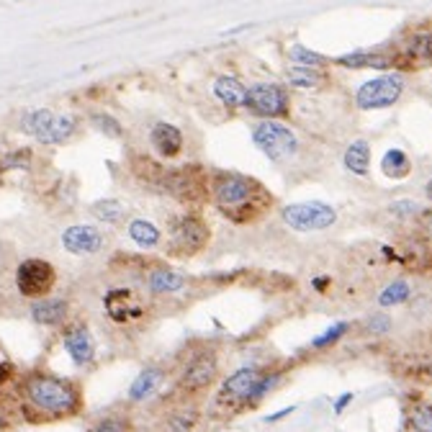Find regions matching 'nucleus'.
Here are the masks:
<instances>
[{
	"instance_id": "1",
	"label": "nucleus",
	"mask_w": 432,
	"mask_h": 432,
	"mask_svg": "<svg viewBox=\"0 0 432 432\" xmlns=\"http://www.w3.org/2000/svg\"><path fill=\"white\" fill-rule=\"evenodd\" d=\"M19 401L26 422L44 425L78 417L85 409V391L75 378L49 371H31L19 381Z\"/></svg>"
},
{
	"instance_id": "2",
	"label": "nucleus",
	"mask_w": 432,
	"mask_h": 432,
	"mask_svg": "<svg viewBox=\"0 0 432 432\" xmlns=\"http://www.w3.org/2000/svg\"><path fill=\"white\" fill-rule=\"evenodd\" d=\"M211 201L232 224H252L273 206L271 191L250 175L219 173L211 181Z\"/></svg>"
},
{
	"instance_id": "3",
	"label": "nucleus",
	"mask_w": 432,
	"mask_h": 432,
	"mask_svg": "<svg viewBox=\"0 0 432 432\" xmlns=\"http://www.w3.org/2000/svg\"><path fill=\"white\" fill-rule=\"evenodd\" d=\"M265 371H268V366H245L226 376L211 399V417L229 419L239 412H247L252 401V391L260 383Z\"/></svg>"
},
{
	"instance_id": "4",
	"label": "nucleus",
	"mask_w": 432,
	"mask_h": 432,
	"mask_svg": "<svg viewBox=\"0 0 432 432\" xmlns=\"http://www.w3.org/2000/svg\"><path fill=\"white\" fill-rule=\"evenodd\" d=\"M221 373V358L214 348H199L188 355L181 366V373L175 381V393L181 399L199 401L204 393H209Z\"/></svg>"
},
{
	"instance_id": "5",
	"label": "nucleus",
	"mask_w": 432,
	"mask_h": 432,
	"mask_svg": "<svg viewBox=\"0 0 432 432\" xmlns=\"http://www.w3.org/2000/svg\"><path fill=\"white\" fill-rule=\"evenodd\" d=\"M252 142L273 162H288L298 155V136L286 124L273 121V119H265L255 126Z\"/></svg>"
},
{
	"instance_id": "6",
	"label": "nucleus",
	"mask_w": 432,
	"mask_h": 432,
	"mask_svg": "<svg viewBox=\"0 0 432 432\" xmlns=\"http://www.w3.org/2000/svg\"><path fill=\"white\" fill-rule=\"evenodd\" d=\"M281 219L293 232H322L337 224V211L324 201H301V204H288L281 211Z\"/></svg>"
},
{
	"instance_id": "7",
	"label": "nucleus",
	"mask_w": 432,
	"mask_h": 432,
	"mask_svg": "<svg viewBox=\"0 0 432 432\" xmlns=\"http://www.w3.org/2000/svg\"><path fill=\"white\" fill-rule=\"evenodd\" d=\"M404 75L399 72H383L378 78H371L355 91V104L361 111H381L388 109L404 96Z\"/></svg>"
},
{
	"instance_id": "8",
	"label": "nucleus",
	"mask_w": 432,
	"mask_h": 432,
	"mask_svg": "<svg viewBox=\"0 0 432 432\" xmlns=\"http://www.w3.org/2000/svg\"><path fill=\"white\" fill-rule=\"evenodd\" d=\"M211 239V229L201 216H181L170 226V255L191 258L199 255Z\"/></svg>"
},
{
	"instance_id": "9",
	"label": "nucleus",
	"mask_w": 432,
	"mask_h": 432,
	"mask_svg": "<svg viewBox=\"0 0 432 432\" xmlns=\"http://www.w3.org/2000/svg\"><path fill=\"white\" fill-rule=\"evenodd\" d=\"M57 283V271L41 258H26L16 268V288L26 298H46Z\"/></svg>"
},
{
	"instance_id": "10",
	"label": "nucleus",
	"mask_w": 432,
	"mask_h": 432,
	"mask_svg": "<svg viewBox=\"0 0 432 432\" xmlns=\"http://www.w3.org/2000/svg\"><path fill=\"white\" fill-rule=\"evenodd\" d=\"M247 109L255 116L263 119H283L291 109V98L283 85L278 83H255L247 88Z\"/></svg>"
},
{
	"instance_id": "11",
	"label": "nucleus",
	"mask_w": 432,
	"mask_h": 432,
	"mask_svg": "<svg viewBox=\"0 0 432 432\" xmlns=\"http://www.w3.org/2000/svg\"><path fill=\"white\" fill-rule=\"evenodd\" d=\"M104 309L106 316H109L114 324H134L144 316V303L142 298L136 296L131 288H114L106 293L104 298Z\"/></svg>"
},
{
	"instance_id": "12",
	"label": "nucleus",
	"mask_w": 432,
	"mask_h": 432,
	"mask_svg": "<svg viewBox=\"0 0 432 432\" xmlns=\"http://www.w3.org/2000/svg\"><path fill=\"white\" fill-rule=\"evenodd\" d=\"M199 425H201V404L196 399H181L178 404H170L160 414L152 432H196Z\"/></svg>"
},
{
	"instance_id": "13",
	"label": "nucleus",
	"mask_w": 432,
	"mask_h": 432,
	"mask_svg": "<svg viewBox=\"0 0 432 432\" xmlns=\"http://www.w3.org/2000/svg\"><path fill=\"white\" fill-rule=\"evenodd\" d=\"M62 348L78 368H88L96 361V340H93L88 324L83 322H72L62 332Z\"/></svg>"
},
{
	"instance_id": "14",
	"label": "nucleus",
	"mask_w": 432,
	"mask_h": 432,
	"mask_svg": "<svg viewBox=\"0 0 432 432\" xmlns=\"http://www.w3.org/2000/svg\"><path fill=\"white\" fill-rule=\"evenodd\" d=\"M106 245V237L101 234V229L91 224H75L67 226L62 232V247L72 255H96Z\"/></svg>"
},
{
	"instance_id": "15",
	"label": "nucleus",
	"mask_w": 432,
	"mask_h": 432,
	"mask_svg": "<svg viewBox=\"0 0 432 432\" xmlns=\"http://www.w3.org/2000/svg\"><path fill=\"white\" fill-rule=\"evenodd\" d=\"M165 378H168V371L162 366H147L139 371L134 381H131L129 386V393H126V399L129 404H144L165 386Z\"/></svg>"
},
{
	"instance_id": "16",
	"label": "nucleus",
	"mask_w": 432,
	"mask_h": 432,
	"mask_svg": "<svg viewBox=\"0 0 432 432\" xmlns=\"http://www.w3.org/2000/svg\"><path fill=\"white\" fill-rule=\"evenodd\" d=\"M149 139H152V147L157 149V155L165 157V160H173L183 152V131L168 121H157L149 131Z\"/></svg>"
},
{
	"instance_id": "17",
	"label": "nucleus",
	"mask_w": 432,
	"mask_h": 432,
	"mask_svg": "<svg viewBox=\"0 0 432 432\" xmlns=\"http://www.w3.org/2000/svg\"><path fill=\"white\" fill-rule=\"evenodd\" d=\"M70 316V303L65 298H39L31 303V322L39 327H62Z\"/></svg>"
},
{
	"instance_id": "18",
	"label": "nucleus",
	"mask_w": 432,
	"mask_h": 432,
	"mask_svg": "<svg viewBox=\"0 0 432 432\" xmlns=\"http://www.w3.org/2000/svg\"><path fill=\"white\" fill-rule=\"evenodd\" d=\"M214 96L219 98L226 109H239L247 101V88L242 85V80H237L234 75H219L214 80Z\"/></svg>"
},
{
	"instance_id": "19",
	"label": "nucleus",
	"mask_w": 432,
	"mask_h": 432,
	"mask_svg": "<svg viewBox=\"0 0 432 432\" xmlns=\"http://www.w3.org/2000/svg\"><path fill=\"white\" fill-rule=\"evenodd\" d=\"M342 165H345V170H348L350 175H355V178H368V173H371V144H368L366 139H355V142L345 149Z\"/></svg>"
},
{
	"instance_id": "20",
	"label": "nucleus",
	"mask_w": 432,
	"mask_h": 432,
	"mask_svg": "<svg viewBox=\"0 0 432 432\" xmlns=\"http://www.w3.org/2000/svg\"><path fill=\"white\" fill-rule=\"evenodd\" d=\"M186 286V278L181 273H175L173 268H152L147 276V288L155 293V296H168V293H175Z\"/></svg>"
},
{
	"instance_id": "21",
	"label": "nucleus",
	"mask_w": 432,
	"mask_h": 432,
	"mask_svg": "<svg viewBox=\"0 0 432 432\" xmlns=\"http://www.w3.org/2000/svg\"><path fill=\"white\" fill-rule=\"evenodd\" d=\"M75 131H78V119L65 116V114H54V116L49 119V124L44 126V131H41L36 139L44 144H62V142H67Z\"/></svg>"
},
{
	"instance_id": "22",
	"label": "nucleus",
	"mask_w": 432,
	"mask_h": 432,
	"mask_svg": "<svg viewBox=\"0 0 432 432\" xmlns=\"http://www.w3.org/2000/svg\"><path fill=\"white\" fill-rule=\"evenodd\" d=\"M88 432H134V417L129 414V409H111V412L101 414V417L88 427Z\"/></svg>"
},
{
	"instance_id": "23",
	"label": "nucleus",
	"mask_w": 432,
	"mask_h": 432,
	"mask_svg": "<svg viewBox=\"0 0 432 432\" xmlns=\"http://www.w3.org/2000/svg\"><path fill=\"white\" fill-rule=\"evenodd\" d=\"M381 173L386 175L388 181H404L406 175L412 173V160H409L404 149L393 147L381 157Z\"/></svg>"
},
{
	"instance_id": "24",
	"label": "nucleus",
	"mask_w": 432,
	"mask_h": 432,
	"mask_svg": "<svg viewBox=\"0 0 432 432\" xmlns=\"http://www.w3.org/2000/svg\"><path fill=\"white\" fill-rule=\"evenodd\" d=\"M126 232H129L131 242H134L136 247H142V250H155L162 242L160 229L147 219H131L129 226H126Z\"/></svg>"
},
{
	"instance_id": "25",
	"label": "nucleus",
	"mask_w": 432,
	"mask_h": 432,
	"mask_svg": "<svg viewBox=\"0 0 432 432\" xmlns=\"http://www.w3.org/2000/svg\"><path fill=\"white\" fill-rule=\"evenodd\" d=\"M337 65L350 67V70H363V67H373V70H386L391 67V59L383 57V54H373V52H350L342 54V57L335 59Z\"/></svg>"
},
{
	"instance_id": "26",
	"label": "nucleus",
	"mask_w": 432,
	"mask_h": 432,
	"mask_svg": "<svg viewBox=\"0 0 432 432\" xmlns=\"http://www.w3.org/2000/svg\"><path fill=\"white\" fill-rule=\"evenodd\" d=\"M404 425H406V432H432V404L419 401V404L409 406L404 417Z\"/></svg>"
},
{
	"instance_id": "27",
	"label": "nucleus",
	"mask_w": 432,
	"mask_h": 432,
	"mask_svg": "<svg viewBox=\"0 0 432 432\" xmlns=\"http://www.w3.org/2000/svg\"><path fill=\"white\" fill-rule=\"evenodd\" d=\"M91 211L98 221H106V224H121V221L126 219V206L116 199L96 201L91 206Z\"/></svg>"
},
{
	"instance_id": "28",
	"label": "nucleus",
	"mask_w": 432,
	"mask_h": 432,
	"mask_svg": "<svg viewBox=\"0 0 432 432\" xmlns=\"http://www.w3.org/2000/svg\"><path fill=\"white\" fill-rule=\"evenodd\" d=\"M288 62L293 67H311V70H322L329 59L324 57V54H319V52H311L309 46L293 44L288 49Z\"/></svg>"
},
{
	"instance_id": "29",
	"label": "nucleus",
	"mask_w": 432,
	"mask_h": 432,
	"mask_svg": "<svg viewBox=\"0 0 432 432\" xmlns=\"http://www.w3.org/2000/svg\"><path fill=\"white\" fill-rule=\"evenodd\" d=\"M286 80L293 88H319L324 83V72L322 70H311V67H293L291 65L286 70Z\"/></svg>"
},
{
	"instance_id": "30",
	"label": "nucleus",
	"mask_w": 432,
	"mask_h": 432,
	"mask_svg": "<svg viewBox=\"0 0 432 432\" xmlns=\"http://www.w3.org/2000/svg\"><path fill=\"white\" fill-rule=\"evenodd\" d=\"M409 296H412V286H409V281H391L386 288L381 291L378 303H381V309H388V306H399V303H404Z\"/></svg>"
},
{
	"instance_id": "31",
	"label": "nucleus",
	"mask_w": 432,
	"mask_h": 432,
	"mask_svg": "<svg viewBox=\"0 0 432 432\" xmlns=\"http://www.w3.org/2000/svg\"><path fill=\"white\" fill-rule=\"evenodd\" d=\"M409 57H414L417 62H432V31H417L409 39V46H406Z\"/></svg>"
},
{
	"instance_id": "32",
	"label": "nucleus",
	"mask_w": 432,
	"mask_h": 432,
	"mask_svg": "<svg viewBox=\"0 0 432 432\" xmlns=\"http://www.w3.org/2000/svg\"><path fill=\"white\" fill-rule=\"evenodd\" d=\"M54 116V111L49 109H36V111H29L26 116L21 119V129L26 131V134H31L34 139L44 131V126L49 124V119Z\"/></svg>"
},
{
	"instance_id": "33",
	"label": "nucleus",
	"mask_w": 432,
	"mask_h": 432,
	"mask_svg": "<svg viewBox=\"0 0 432 432\" xmlns=\"http://www.w3.org/2000/svg\"><path fill=\"white\" fill-rule=\"evenodd\" d=\"M348 329H350V324L348 322H337V324H332V327H327L322 332V335H316L314 340L309 342L311 345V350H324V348H332V345H337V342L342 340V337L348 335Z\"/></svg>"
},
{
	"instance_id": "34",
	"label": "nucleus",
	"mask_w": 432,
	"mask_h": 432,
	"mask_svg": "<svg viewBox=\"0 0 432 432\" xmlns=\"http://www.w3.org/2000/svg\"><path fill=\"white\" fill-rule=\"evenodd\" d=\"M391 211H393V214H399L401 219H404V216H409V214H422V211H419L417 204H414V201H409V199L396 201V204L391 206Z\"/></svg>"
},
{
	"instance_id": "35",
	"label": "nucleus",
	"mask_w": 432,
	"mask_h": 432,
	"mask_svg": "<svg viewBox=\"0 0 432 432\" xmlns=\"http://www.w3.org/2000/svg\"><path fill=\"white\" fill-rule=\"evenodd\" d=\"M96 124H104L101 129L106 131V134L111 136H121V126H119L116 119H109V116H96Z\"/></svg>"
},
{
	"instance_id": "36",
	"label": "nucleus",
	"mask_w": 432,
	"mask_h": 432,
	"mask_svg": "<svg viewBox=\"0 0 432 432\" xmlns=\"http://www.w3.org/2000/svg\"><path fill=\"white\" fill-rule=\"evenodd\" d=\"M368 322H371V329H373V332H388V329H391V319H388L386 314H373Z\"/></svg>"
},
{
	"instance_id": "37",
	"label": "nucleus",
	"mask_w": 432,
	"mask_h": 432,
	"mask_svg": "<svg viewBox=\"0 0 432 432\" xmlns=\"http://www.w3.org/2000/svg\"><path fill=\"white\" fill-rule=\"evenodd\" d=\"M14 381V366L8 361H0V386H6Z\"/></svg>"
},
{
	"instance_id": "38",
	"label": "nucleus",
	"mask_w": 432,
	"mask_h": 432,
	"mask_svg": "<svg viewBox=\"0 0 432 432\" xmlns=\"http://www.w3.org/2000/svg\"><path fill=\"white\" fill-rule=\"evenodd\" d=\"M353 399H355L353 393H342L340 399L335 401V414H342V412H345V406H348V404H350V401H353Z\"/></svg>"
},
{
	"instance_id": "39",
	"label": "nucleus",
	"mask_w": 432,
	"mask_h": 432,
	"mask_svg": "<svg viewBox=\"0 0 432 432\" xmlns=\"http://www.w3.org/2000/svg\"><path fill=\"white\" fill-rule=\"evenodd\" d=\"M8 427H11V414H8L6 404L0 401V432H6Z\"/></svg>"
},
{
	"instance_id": "40",
	"label": "nucleus",
	"mask_w": 432,
	"mask_h": 432,
	"mask_svg": "<svg viewBox=\"0 0 432 432\" xmlns=\"http://www.w3.org/2000/svg\"><path fill=\"white\" fill-rule=\"evenodd\" d=\"M422 234H425V239L432 245V211L425 214V224H422Z\"/></svg>"
},
{
	"instance_id": "41",
	"label": "nucleus",
	"mask_w": 432,
	"mask_h": 432,
	"mask_svg": "<svg viewBox=\"0 0 432 432\" xmlns=\"http://www.w3.org/2000/svg\"><path fill=\"white\" fill-rule=\"evenodd\" d=\"M296 406H286V409H281V412H276V414H271V417H265V422H278V419H283V417H288L291 412H293Z\"/></svg>"
},
{
	"instance_id": "42",
	"label": "nucleus",
	"mask_w": 432,
	"mask_h": 432,
	"mask_svg": "<svg viewBox=\"0 0 432 432\" xmlns=\"http://www.w3.org/2000/svg\"><path fill=\"white\" fill-rule=\"evenodd\" d=\"M327 283H329V278H322V281H319V278H314V288L319 291V288H327Z\"/></svg>"
},
{
	"instance_id": "43",
	"label": "nucleus",
	"mask_w": 432,
	"mask_h": 432,
	"mask_svg": "<svg viewBox=\"0 0 432 432\" xmlns=\"http://www.w3.org/2000/svg\"><path fill=\"white\" fill-rule=\"evenodd\" d=\"M425 199L432 204V178H430V181H427V186H425Z\"/></svg>"
},
{
	"instance_id": "44",
	"label": "nucleus",
	"mask_w": 432,
	"mask_h": 432,
	"mask_svg": "<svg viewBox=\"0 0 432 432\" xmlns=\"http://www.w3.org/2000/svg\"><path fill=\"white\" fill-rule=\"evenodd\" d=\"M430 373H432V363H430Z\"/></svg>"
}]
</instances>
